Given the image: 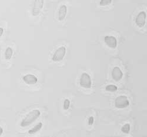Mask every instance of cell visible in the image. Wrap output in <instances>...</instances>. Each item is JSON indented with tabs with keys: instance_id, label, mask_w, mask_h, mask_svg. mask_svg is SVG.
<instances>
[{
	"instance_id": "6da1fadb",
	"label": "cell",
	"mask_w": 147,
	"mask_h": 137,
	"mask_svg": "<svg viewBox=\"0 0 147 137\" xmlns=\"http://www.w3.org/2000/svg\"><path fill=\"white\" fill-rule=\"evenodd\" d=\"M41 115V112L38 109H34L25 117L21 122V126L22 127H26L33 123L36 119H37Z\"/></svg>"
},
{
	"instance_id": "7a4b0ae2",
	"label": "cell",
	"mask_w": 147,
	"mask_h": 137,
	"mask_svg": "<svg viewBox=\"0 0 147 137\" xmlns=\"http://www.w3.org/2000/svg\"><path fill=\"white\" fill-rule=\"evenodd\" d=\"M129 105V101L127 96L121 95L115 99V106L118 109H123L127 108Z\"/></svg>"
},
{
	"instance_id": "3957f363",
	"label": "cell",
	"mask_w": 147,
	"mask_h": 137,
	"mask_svg": "<svg viewBox=\"0 0 147 137\" xmlns=\"http://www.w3.org/2000/svg\"><path fill=\"white\" fill-rule=\"evenodd\" d=\"M80 85L84 88H91V87L92 86V82L90 75H88L87 73L82 74L80 80Z\"/></svg>"
},
{
	"instance_id": "277c9868",
	"label": "cell",
	"mask_w": 147,
	"mask_h": 137,
	"mask_svg": "<svg viewBox=\"0 0 147 137\" xmlns=\"http://www.w3.org/2000/svg\"><path fill=\"white\" fill-rule=\"evenodd\" d=\"M66 54V48L65 47L62 46L58 48L54 54L52 59L54 62H59L63 60Z\"/></svg>"
},
{
	"instance_id": "5b68a950",
	"label": "cell",
	"mask_w": 147,
	"mask_h": 137,
	"mask_svg": "<svg viewBox=\"0 0 147 137\" xmlns=\"http://www.w3.org/2000/svg\"><path fill=\"white\" fill-rule=\"evenodd\" d=\"M44 0H35L32 10V14L33 16H38L44 7Z\"/></svg>"
},
{
	"instance_id": "8992f818",
	"label": "cell",
	"mask_w": 147,
	"mask_h": 137,
	"mask_svg": "<svg viewBox=\"0 0 147 137\" xmlns=\"http://www.w3.org/2000/svg\"><path fill=\"white\" fill-rule=\"evenodd\" d=\"M146 14L145 11H141L137 15L136 18V23L137 26L140 27H143L146 22Z\"/></svg>"
},
{
	"instance_id": "52a82bcc",
	"label": "cell",
	"mask_w": 147,
	"mask_h": 137,
	"mask_svg": "<svg viewBox=\"0 0 147 137\" xmlns=\"http://www.w3.org/2000/svg\"><path fill=\"white\" fill-rule=\"evenodd\" d=\"M104 41L107 46L112 49H114L117 46V40L114 36H105Z\"/></svg>"
},
{
	"instance_id": "ba28073f",
	"label": "cell",
	"mask_w": 147,
	"mask_h": 137,
	"mask_svg": "<svg viewBox=\"0 0 147 137\" xmlns=\"http://www.w3.org/2000/svg\"><path fill=\"white\" fill-rule=\"evenodd\" d=\"M111 75L113 80L116 82H118L122 78L123 72H122L121 70L119 67H115L113 69Z\"/></svg>"
},
{
	"instance_id": "9c48e42d",
	"label": "cell",
	"mask_w": 147,
	"mask_h": 137,
	"mask_svg": "<svg viewBox=\"0 0 147 137\" xmlns=\"http://www.w3.org/2000/svg\"><path fill=\"white\" fill-rule=\"evenodd\" d=\"M22 79L26 84L30 85L35 84L38 82V78L32 74H27L23 77Z\"/></svg>"
},
{
	"instance_id": "30bf717a",
	"label": "cell",
	"mask_w": 147,
	"mask_h": 137,
	"mask_svg": "<svg viewBox=\"0 0 147 137\" xmlns=\"http://www.w3.org/2000/svg\"><path fill=\"white\" fill-rule=\"evenodd\" d=\"M67 13V7L65 5H61L58 10V20L60 21H63Z\"/></svg>"
},
{
	"instance_id": "8fae6325",
	"label": "cell",
	"mask_w": 147,
	"mask_h": 137,
	"mask_svg": "<svg viewBox=\"0 0 147 137\" xmlns=\"http://www.w3.org/2000/svg\"><path fill=\"white\" fill-rule=\"evenodd\" d=\"M42 127V122H39L37 125H36L34 127H33L32 129L28 131V133L30 134H34L36 132H37L39 131Z\"/></svg>"
},
{
	"instance_id": "7c38bea8",
	"label": "cell",
	"mask_w": 147,
	"mask_h": 137,
	"mask_svg": "<svg viewBox=\"0 0 147 137\" xmlns=\"http://www.w3.org/2000/svg\"><path fill=\"white\" fill-rule=\"evenodd\" d=\"M13 54V50L11 47H8L5 51V58L7 60H9Z\"/></svg>"
},
{
	"instance_id": "4fadbf2b",
	"label": "cell",
	"mask_w": 147,
	"mask_h": 137,
	"mask_svg": "<svg viewBox=\"0 0 147 137\" xmlns=\"http://www.w3.org/2000/svg\"><path fill=\"white\" fill-rule=\"evenodd\" d=\"M105 90L106 91H108V92H115L117 90L118 88L117 86H115V85H113V84H109L106 87H105Z\"/></svg>"
},
{
	"instance_id": "5bb4252c",
	"label": "cell",
	"mask_w": 147,
	"mask_h": 137,
	"mask_svg": "<svg viewBox=\"0 0 147 137\" xmlns=\"http://www.w3.org/2000/svg\"><path fill=\"white\" fill-rule=\"evenodd\" d=\"M130 129H131V126L130 124H125L121 128V131L124 133V134H129V131H130Z\"/></svg>"
},
{
	"instance_id": "9a60e30c",
	"label": "cell",
	"mask_w": 147,
	"mask_h": 137,
	"mask_svg": "<svg viewBox=\"0 0 147 137\" xmlns=\"http://www.w3.org/2000/svg\"><path fill=\"white\" fill-rule=\"evenodd\" d=\"M112 3V0H101L100 2V5L101 6L104 7L109 5Z\"/></svg>"
},
{
	"instance_id": "2e32d148",
	"label": "cell",
	"mask_w": 147,
	"mask_h": 137,
	"mask_svg": "<svg viewBox=\"0 0 147 137\" xmlns=\"http://www.w3.org/2000/svg\"><path fill=\"white\" fill-rule=\"evenodd\" d=\"M70 106V101L68 99H65L64 102V109L65 110H68Z\"/></svg>"
},
{
	"instance_id": "e0dca14e",
	"label": "cell",
	"mask_w": 147,
	"mask_h": 137,
	"mask_svg": "<svg viewBox=\"0 0 147 137\" xmlns=\"http://www.w3.org/2000/svg\"><path fill=\"white\" fill-rule=\"evenodd\" d=\"M94 118L93 117H90L89 118H88V124L90 126H92V124H94Z\"/></svg>"
},
{
	"instance_id": "ac0fdd59",
	"label": "cell",
	"mask_w": 147,
	"mask_h": 137,
	"mask_svg": "<svg viewBox=\"0 0 147 137\" xmlns=\"http://www.w3.org/2000/svg\"><path fill=\"white\" fill-rule=\"evenodd\" d=\"M4 33V29L2 27H0V38H1V36L3 35Z\"/></svg>"
},
{
	"instance_id": "d6986e66",
	"label": "cell",
	"mask_w": 147,
	"mask_h": 137,
	"mask_svg": "<svg viewBox=\"0 0 147 137\" xmlns=\"http://www.w3.org/2000/svg\"><path fill=\"white\" fill-rule=\"evenodd\" d=\"M3 132H4L3 128L1 127H0V136H1V135L3 134Z\"/></svg>"
}]
</instances>
